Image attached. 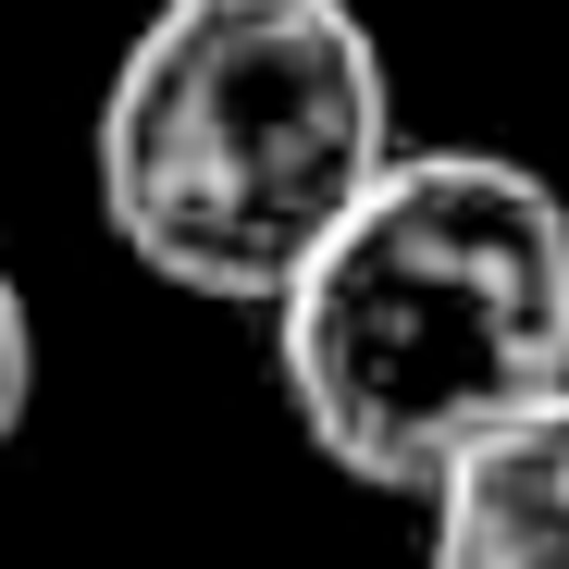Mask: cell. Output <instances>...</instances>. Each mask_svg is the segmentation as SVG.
Returning <instances> with one entry per match:
<instances>
[{"instance_id":"obj_2","label":"cell","mask_w":569,"mask_h":569,"mask_svg":"<svg viewBox=\"0 0 569 569\" xmlns=\"http://www.w3.org/2000/svg\"><path fill=\"white\" fill-rule=\"evenodd\" d=\"M397 161V74L359 0H161L100 87V211L137 272L272 310Z\"/></svg>"},{"instance_id":"obj_4","label":"cell","mask_w":569,"mask_h":569,"mask_svg":"<svg viewBox=\"0 0 569 569\" xmlns=\"http://www.w3.org/2000/svg\"><path fill=\"white\" fill-rule=\"evenodd\" d=\"M26 397H38V322H26V284L0 272V458L26 433Z\"/></svg>"},{"instance_id":"obj_3","label":"cell","mask_w":569,"mask_h":569,"mask_svg":"<svg viewBox=\"0 0 569 569\" xmlns=\"http://www.w3.org/2000/svg\"><path fill=\"white\" fill-rule=\"evenodd\" d=\"M421 508L433 569H569V385L496 421L483 446H458Z\"/></svg>"},{"instance_id":"obj_1","label":"cell","mask_w":569,"mask_h":569,"mask_svg":"<svg viewBox=\"0 0 569 569\" xmlns=\"http://www.w3.org/2000/svg\"><path fill=\"white\" fill-rule=\"evenodd\" d=\"M272 371L335 470L433 496L569 385V199L508 149H397L272 298Z\"/></svg>"}]
</instances>
